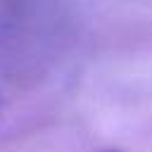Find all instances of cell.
<instances>
[{"mask_svg": "<svg viewBox=\"0 0 152 152\" xmlns=\"http://www.w3.org/2000/svg\"><path fill=\"white\" fill-rule=\"evenodd\" d=\"M102 152H121V150H102Z\"/></svg>", "mask_w": 152, "mask_h": 152, "instance_id": "obj_1", "label": "cell"}]
</instances>
